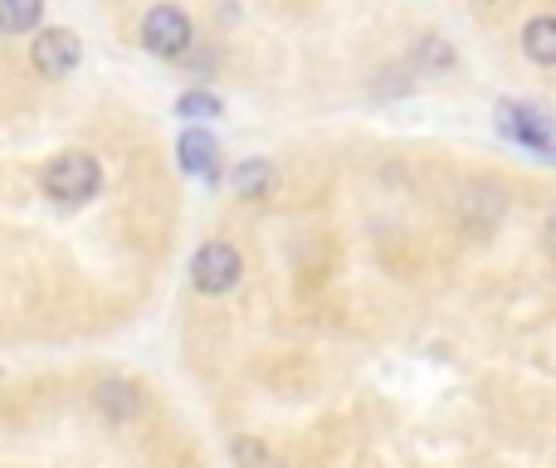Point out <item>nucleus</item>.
Returning <instances> with one entry per match:
<instances>
[{"label":"nucleus","instance_id":"obj_5","mask_svg":"<svg viewBox=\"0 0 556 468\" xmlns=\"http://www.w3.org/2000/svg\"><path fill=\"white\" fill-rule=\"evenodd\" d=\"M498 127L513 137V142L532 147V152H542V156H552V152H556V142H552V132H547V117L532 113V107L503 103V107H498Z\"/></svg>","mask_w":556,"mask_h":468},{"label":"nucleus","instance_id":"obj_4","mask_svg":"<svg viewBox=\"0 0 556 468\" xmlns=\"http://www.w3.org/2000/svg\"><path fill=\"white\" fill-rule=\"evenodd\" d=\"M78 59H84V45H78L74 29H35V45H29V64L39 68L45 78H64L78 68Z\"/></svg>","mask_w":556,"mask_h":468},{"label":"nucleus","instance_id":"obj_7","mask_svg":"<svg viewBox=\"0 0 556 468\" xmlns=\"http://www.w3.org/2000/svg\"><path fill=\"white\" fill-rule=\"evenodd\" d=\"M176 156H181L186 176H205V181L220 176V142H215L205 127H186L181 142H176Z\"/></svg>","mask_w":556,"mask_h":468},{"label":"nucleus","instance_id":"obj_12","mask_svg":"<svg viewBox=\"0 0 556 468\" xmlns=\"http://www.w3.org/2000/svg\"><path fill=\"white\" fill-rule=\"evenodd\" d=\"M415 54H420V64H425V68H450V64H454V49L444 45L440 35H425Z\"/></svg>","mask_w":556,"mask_h":468},{"label":"nucleus","instance_id":"obj_14","mask_svg":"<svg viewBox=\"0 0 556 468\" xmlns=\"http://www.w3.org/2000/svg\"><path fill=\"white\" fill-rule=\"evenodd\" d=\"M547 244H552V249H556V211H552V215H547Z\"/></svg>","mask_w":556,"mask_h":468},{"label":"nucleus","instance_id":"obj_8","mask_svg":"<svg viewBox=\"0 0 556 468\" xmlns=\"http://www.w3.org/2000/svg\"><path fill=\"white\" fill-rule=\"evenodd\" d=\"M230 191L244 195V201H264L274 191V166L264 156H250V162L230 166Z\"/></svg>","mask_w":556,"mask_h":468},{"label":"nucleus","instance_id":"obj_3","mask_svg":"<svg viewBox=\"0 0 556 468\" xmlns=\"http://www.w3.org/2000/svg\"><path fill=\"white\" fill-rule=\"evenodd\" d=\"M195 45L191 35V15L181 5H152L142 15V49L156 59H181Z\"/></svg>","mask_w":556,"mask_h":468},{"label":"nucleus","instance_id":"obj_9","mask_svg":"<svg viewBox=\"0 0 556 468\" xmlns=\"http://www.w3.org/2000/svg\"><path fill=\"white\" fill-rule=\"evenodd\" d=\"M522 54L542 68H556V15H538L522 25Z\"/></svg>","mask_w":556,"mask_h":468},{"label":"nucleus","instance_id":"obj_1","mask_svg":"<svg viewBox=\"0 0 556 468\" xmlns=\"http://www.w3.org/2000/svg\"><path fill=\"white\" fill-rule=\"evenodd\" d=\"M103 186V166L88 152H59L54 162L45 166V195H54L59 205H84L98 195Z\"/></svg>","mask_w":556,"mask_h":468},{"label":"nucleus","instance_id":"obj_11","mask_svg":"<svg viewBox=\"0 0 556 468\" xmlns=\"http://www.w3.org/2000/svg\"><path fill=\"white\" fill-rule=\"evenodd\" d=\"M39 15H45V0H0V29H5V35H29V29H39Z\"/></svg>","mask_w":556,"mask_h":468},{"label":"nucleus","instance_id":"obj_6","mask_svg":"<svg viewBox=\"0 0 556 468\" xmlns=\"http://www.w3.org/2000/svg\"><path fill=\"white\" fill-rule=\"evenodd\" d=\"M93 405L108 415L113 425H127L147 410V395L137 391V381H123V376H108V381L93 385Z\"/></svg>","mask_w":556,"mask_h":468},{"label":"nucleus","instance_id":"obj_15","mask_svg":"<svg viewBox=\"0 0 556 468\" xmlns=\"http://www.w3.org/2000/svg\"><path fill=\"white\" fill-rule=\"evenodd\" d=\"M479 5H489V0H479Z\"/></svg>","mask_w":556,"mask_h":468},{"label":"nucleus","instance_id":"obj_2","mask_svg":"<svg viewBox=\"0 0 556 468\" xmlns=\"http://www.w3.org/2000/svg\"><path fill=\"white\" fill-rule=\"evenodd\" d=\"M240 278H244V258H240V249H235L230 239H211V244L195 249V258H191V283L201 288L205 298L230 293Z\"/></svg>","mask_w":556,"mask_h":468},{"label":"nucleus","instance_id":"obj_13","mask_svg":"<svg viewBox=\"0 0 556 468\" xmlns=\"http://www.w3.org/2000/svg\"><path fill=\"white\" fill-rule=\"evenodd\" d=\"M235 459H240L244 468H283L278 459H269V454H264L254 440H240V444H235Z\"/></svg>","mask_w":556,"mask_h":468},{"label":"nucleus","instance_id":"obj_10","mask_svg":"<svg viewBox=\"0 0 556 468\" xmlns=\"http://www.w3.org/2000/svg\"><path fill=\"white\" fill-rule=\"evenodd\" d=\"M176 113H181L191 127H205V123H215V117L225 113V103L215 93H205V88H186V93L176 98Z\"/></svg>","mask_w":556,"mask_h":468}]
</instances>
